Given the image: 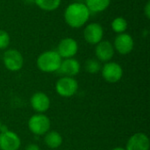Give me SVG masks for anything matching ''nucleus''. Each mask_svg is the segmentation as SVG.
<instances>
[{
	"label": "nucleus",
	"instance_id": "f257e3e1",
	"mask_svg": "<svg viewBox=\"0 0 150 150\" xmlns=\"http://www.w3.org/2000/svg\"><path fill=\"white\" fill-rule=\"evenodd\" d=\"M91 11L82 2L69 4L64 11L63 18L66 24L74 29L84 26L91 18Z\"/></svg>",
	"mask_w": 150,
	"mask_h": 150
},
{
	"label": "nucleus",
	"instance_id": "f03ea898",
	"mask_svg": "<svg viewBox=\"0 0 150 150\" xmlns=\"http://www.w3.org/2000/svg\"><path fill=\"white\" fill-rule=\"evenodd\" d=\"M62 59L56 50H47L41 53L36 61L38 69L44 73L57 72Z\"/></svg>",
	"mask_w": 150,
	"mask_h": 150
},
{
	"label": "nucleus",
	"instance_id": "7ed1b4c3",
	"mask_svg": "<svg viewBox=\"0 0 150 150\" xmlns=\"http://www.w3.org/2000/svg\"><path fill=\"white\" fill-rule=\"evenodd\" d=\"M27 127L30 132L34 135L42 136L51 129V120L44 113H36L30 117Z\"/></svg>",
	"mask_w": 150,
	"mask_h": 150
},
{
	"label": "nucleus",
	"instance_id": "20e7f679",
	"mask_svg": "<svg viewBox=\"0 0 150 150\" xmlns=\"http://www.w3.org/2000/svg\"><path fill=\"white\" fill-rule=\"evenodd\" d=\"M24 62H25L22 54L17 49L7 48L3 54V63L9 71H19L23 68Z\"/></svg>",
	"mask_w": 150,
	"mask_h": 150
},
{
	"label": "nucleus",
	"instance_id": "39448f33",
	"mask_svg": "<svg viewBox=\"0 0 150 150\" xmlns=\"http://www.w3.org/2000/svg\"><path fill=\"white\" fill-rule=\"evenodd\" d=\"M55 91L62 98H71L78 91V83L74 77L62 76L55 83Z\"/></svg>",
	"mask_w": 150,
	"mask_h": 150
},
{
	"label": "nucleus",
	"instance_id": "423d86ee",
	"mask_svg": "<svg viewBox=\"0 0 150 150\" xmlns=\"http://www.w3.org/2000/svg\"><path fill=\"white\" fill-rule=\"evenodd\" d=\"M101 75L105 82L115 83L121 80L123 76V69L120 63L110 61L102 66Z\"/></svg>",
	"mask_w": 150,
	"mask_h": 150
},
{
	"label": "nucleus",
	"instance_id": "0eeeda50",
	"mask_svg": "<svg viewBox=\"0 0 150 150\" xmlns=\"http://www.w3.org/2000/svg\"><path fill=\"white\" fill-rule=\"evenodd\" d=\"M105 31L101 24L91 22L84 25L83 32L84 40L90 45H97L104 38Z\"/></svg>",
	"mask_w": 150,
	"mask_h": 150
},
{
	"label": "nucleus",
	"instance_id": "6e6552de",
	"mask_svg": "<svg viewBox=\"0 0 150 150\" xmlns=\"http://www.w3.org/2000/svg\"><path fill=\"white\" fill-rule=\"evenodd\" d=\"M112 45L115 52L121 55H127L133 51L134 47V40L131 34L122 33L116 35Z\"/></svg>",
	"mask_w": 150,
	"mask_h": 150
},
{
	"label": "nucleus",
	"instance_id": "1a4fd4ad",
	"mask_svg": "<svg viewBox=\"0 0 150 150\" xmlns=\"http://www.w3.org/2000/svg\"><path fill=\"white\" fill-rule=\"evenodd\" d=\"M79 49L77 41L70 37L63 38L61 40L57 46L56 52L62 57V59H68V58H74L75 55L77 54Z\"/></svg>",
	"mask_w": 150,
	"mask_h": 150
},
{
	"label": "nucleus",
	"instance_id": "9d476101",
	"mask_svg": "<svg viewBox=\"0 0 150 150\" xmlns=\"http://www.w3.org/2000/svg\"><path fill=\"white\" fill-rule=\"evenodd\" d=\"M95 46L96 59H98L100 62L105 63L110 62L113 58L115 54V50L111 41L102 40Z\"/></svg>",
	"mask_w": 150,
	"mask_h": 150
},
{
	"label": "nucleus",
	"instance_id": "9b49d317",
	"mask_svg": "<svg viewBox=\"0 0 150 150\" xmlns=\"http://www.w3.org/2000/svg\"><path fill=\"white\" fill-rule=\"evenodd\" d=\"M21 146L19 136L10 130L0 133V150H18Z\"/></svg>",
	"mask_w": 150,
	"mask_h": 150
},
{
	"label": "nucleus",
	"instance_id": "f8f14e48",
	"mask_svg": "<svg viewBox=\"0 0 150 150\" xmlns=\"http://www.w3.org/2000/svg\"><path fill=\"white\" fill-rule=\"evenodd\" d=\"M30 104L32 108L37 113H44L48 111L51 105L49 97L42 91H38L33 94L30 98Z\"/></svg>",
	"mask_w": 150,
	"mask_h": 150
},
{
	"label": "nucleus",
	"instance_id": "ddd939ff",
	"mask_svg": "<svg viewBox=\"0 0 150 150\" xmlns=\"http://www.w3.org/2000/svg\"><path fill=\"white\" fill-rule=\"evenodd\" d=\"M126 150H149L150 141L144 133H136L127 141Z\"/></svg>",
	"mask_w": 150,
	"mask_h": 150
},
{
	"label": "nucleus",
	"instance_id": "4468645a",
	"mask_svg": "<svg viewBox=\"0 0 150 150\" xmlns=\"http://www.w3.org/2000/svg\"><path fill=\"white\" fill-rule=\"evenodd\" d=\"M80 70H81L80 62L75 58H68V59H62L61 62V66L57 72L62 75V76L74 77L79 74Z\"/></svg>",
	"mask_w": 150,
	"mask_h": 150
},
{
	"label": "nucleus",
	"instance_id": "2eb2a0df",
	"mask_svg": "<svg viewBox=\"0 0 150 150\" xmlns=\"http://www.w3.org/2000/svg\"><path fill=\"white\" fill-rule=\"evenodd\" d=\"M62 136L60 133L56 131H51L49 130L45 135H44V143L46 146L51 149H58L62 144Z\"/></svg>",
	"mask_w": 150,
	"mask_h": 150
},
{
	"label": "nucleus",
	"instance_id": "dca6fc26",
	"mask_svg": "<svg viewBox=\"0 0 150 150\" xmlns=\"http://www.w3.org/2000/svg\"><path fill=\"white\" fill-rule=\"evenodd\" d=\"M111 4V0H84V4L89 11L93 13L102 12L105 11Z\"/></svg>",
	"mask_w": 150,
	"mask_h": 150
},
{
	"label": "nucleus",
	"instance_id": "f3484780",
	"mask_svg": "<svg viewBox=\"0 0 150 150\" xmlns=\"http://www.w3.org/2000/svg\"><path fill=\"white\" fill-rule=\"evenodd\" d=\"M62 4V0H34V4L42 11H53L57 10Z\"/></svg>",
	"mask_w": 150,
	"mask_h": 150
},
{
	"label": "nucleus",
	"instance_id": "a211bd4d",
	"mask_svg": "<svg viewBox=\"0 0 150 150\" xmlns=\"http://www.w3.org/2000/svg\"><path fill=\"white\" fill-rule=\"evenodd\" d=\"M128 26V23L127 19L123 17H117L112 19L111 23V28L112 30L116 33L117 34L126 33Z\"/></svg>",
	"mask_w": 150,
	"mask_h": 150
},
{
	"label": "nucleus",
	"instance_id": "6ab92c4d",
	"mask_svg": "<svg viewBox=\"0 0 150 150\" xmlns=\"http://www.w3.org/2000/svg\"><path fill=\"white\" fill-rule=\"evenodd\" d=\"M102 64L98 59L90 58L84 62V69L87 73L94 75L98 74L101 71Z\"/></svg>",
	"mask_w": 150,
	"mask_h": 150
},
{
	"label": "nucleus",
	"instance_id": "aec40b11",
	"mask_svg": "<svg viewBox=\"0 0 150 150\" xmlns=\"http://www.w3.org/2000/svg\"><path fill=\"white\" fill-rule=\"evenodd\" d=\"M11 43L10 34L0 29V50H6Z\"/></svg>",
	"mask_w": 150,
	"mask_h": 150
},
{
	"label": "nucleus",
	"instance_id": "412c9836",
	"mask_svg": "<svg viewBox=\"0 0 150 150\" xmlns=\"http://www.w3.org/2000/svg\"><path fill=\"white\" fill-rule=\"evenodd\" d=\"M143 12H144L145 17H146L148 19H149L150 18V2L149 1H148V2H147V4H145V7H144V9H143Z\"/></svg>",
	"mask_w": 150,
	"mask_h": 150
},
{
	"label": "nucleus",
	"instance_id": "4be33fe9",
	"mask_svg": "<svg viewBox=\"0 0 150 150\" xmlns=\"http://www.w3.org/2000/svg\"><path fill=\"white\" fill-rule=\"evenodd\" d=\"M25 150H40V146H38L37 144L29 143V144L26 145V147L25 148Z\"/></svg>",
	"mask_w": 150,
	"mask_h": 150
},
{
	"label": "nucleus",
	"instance_id": "5701e85b",
	"mask_svg": "<svg viewBox=\"0 0 150 150\" xmlns=\"http://www.w3.org/2000/svg\"><path fill=\"white\" fill-rule=\"evenodd\" d=\"M112 150H126L125 148H122V147H117V148H114Z\"/></svg>",
	"mask_w": 150,
	"mask_h": 150
},
{
	"label": "nucleus",
	"instance_id": "b1692460",
	"mask_svg": "<svg viewBox=\"0 0 150 150\" xmlns=\"http://www.w3.org/2000/svg\"><path fill=\"white\" fill-rule=\"evenodd\" d=\"M25 3H28V4H31V3H33V4H34V0H24Z\"/></svg>",
	"mask_w": 150,
	"mask_h": 150
},
{
	"label": "nucleus",
	"instance_id": "393cba45",
	"mask_svg": "<svg viewBox=\"0 0 150 150\" xmlns=\"http://www.w3.org/2000/svg\"><path fill=\"white\" fill-rule=\"evenodd\" d=\"M2 126H3V124H2V121L0 120V132H1V129H2Z\"/></svg>",
	"mask_w": 150,
	"mask_h": 150
}]
</instances>
